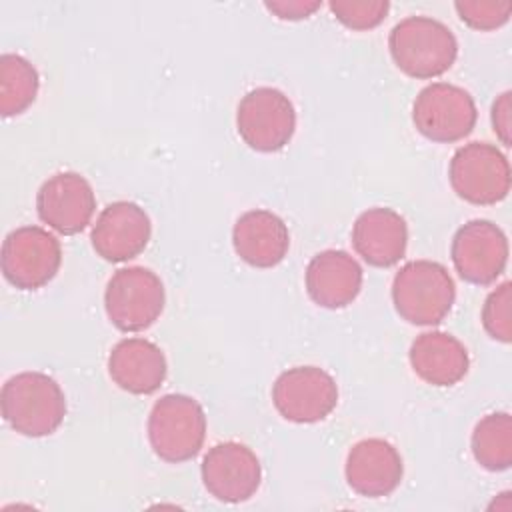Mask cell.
Listing matches in <instances>:
<instances>
[{
    "mask_svg": "<svg viewBox=\"0 0 512 512\" xmlns=\"http://www.w3.org/2000/svg\"><path fill=\"white\" fill-rule=\"evenodd\" d=\"M4 420L22 436H48L66 416V398L54 378L20 372L8 378L0 394Z\"/></svg>",
    "mask_w": 512,
    "mask_h": 512,
    "instance_id": "obj_1",
    "label": "cell"
},
{
    "mask_svg": "<svg viewBox=\"0 0 512 512\" xmlns=\"http://www.w3.org/2000/svg\"><path fill=\"white\" fill-rule=\"evenodd\" d=\"M394 64L412 78H434L448 72L458 56L452 30L430 16L400 20L388 38Z\"/></svg>",
    "mask_w": 512,
    "mask_h": 512,
    "instance_id": "obj_2",
    "label": "cell"
},
{
    "mask_svg": "<svg viewBox=\"0 0 512 512\" xmlns=\"http://www.w3.org/2000/svg\"><path fill=\"white\" fill-rule=\"evenodd\" d=\"M456 298L448 270L432 260L404 264L392 282V302L400 318L418 326L440 324Z\"/></svg>",
    "mask_w": 512,
    "mask_h": 512,
    "instance_id": "obj_3",
    "label": "cell"
},
{
    "mask_svg": "<svg viewBox=\"0 0 512 512\" xmlns=\"http://www.w3.org/2000/svg\"><path fill=\"white\" fill-rule=\"evenodd\" d=\"M206 438L202 406L186 394H166L150 410L148 440L154 454L164 462L192 460Z\"/></svg>",
    "mask_w": 512,
    "mask_h": 512,
    "instance_id": "obj_4",
    "label": "cell"
},
{
    "mask_svg": "<svg viewBox=\"0 0 512 512\" xmlns=\"http://www.w3.org/2000/svg\"><path fill=\"white\" fill-rule=\"evenodd\" d=\"M164 300L162 280L144 266L116 270L104 292L106 314L122 332H140L152 326L164 310Z\"/></svg>",
    "mask_w": 512,
    "mask_h": 512,
    "instance_id": "obj_5",
    "label": "cell"
},
{
    "mask_svg": "<svg viewBox=\"0 0 512 512\" xmlns=\"http://www.w3.org/2000/svg\"><path fill=\"white\" fill-rule=\"evenodd\" d=\"M448 178L454 192L476 206L502 202L512 180L508 158L488 142H470L458 148L450 160Z\"/></svg>",
    "mask_w": 512,
    "mask_h": 512,
    "instance_id": "obj_6",
    "label": "cell"
},
{
    "mask_svg": "<svg viewBox=\"0 0 512 512\" xmlns=\"http://www.w3.org/2000/svg\"><path fill=\"white\" fill-rule=\"evenodd\" d=\"M4 278L20 290H36L48 284L62 262V248L54 234L40 226H20L2 242Z\"/></svg>",
    "mask_w": 512,
    "mask_h": 512,
    "instance_id": "obj_7",
    "label": "cell"
},
{
    "mask_svg": "<svg viewBox=\"0 0 512 512\" xmlns=\"http://www.w3.org/2000/svg\"><path fill=\"white\" fill-rule=\"evenodd\" d=\"M236 128L240 138L258 152L282 150L296 128L290 98L276 88H254L238 104Z\"/></svg>",
    "mask_w": 512,
    "mask_h": 512,
    "instance_id": "obj_8",
    "label": "cell"
},
{
    "mask_svg": "<svg viewBox=\"0 0 512 512\" xmlns=\"http://www.w3.org/2000/svg\"><path fill=\"white\" fill-rule=\"evenodd\" d=\"M476 116L472 96L448 82H434L422 88L412 106L416 130L432 142L462 140L472 132Z\"/></svg>",
    "mask_w": 512,
    "mask_h": 512,
    "instance_id": "obj_9",
    "label": "cell"
},
{
    "mask_svg": "<svg viewBox=\"0 0 512 512\" xmlns=\"http://www.w3.org/2000/svg\"><path fill=\"white\" fill-rule=\"evenodd\" d=\"M272 402L286 420L312 424L324 420L336 408L338 386L318 366H296L276 378Z\"/></svg>",
    "mask_w": 512,
    "mask_h": 512,
    "instance_id": "obj_10",
    "label": "cell"
},
{
    "mask_svg": "<svg viewBox=\"0 0 512 512\" xmlns=\"http://www.w3.org/2000/svg\"><path fill=\"white\" fill-rule=\"evenodd\" d=\"M452 262L462 280L470 284H492L506 268V234L488 220H470L452 238Z\"/></svg>",
    "mask_w": 512,
    "mask_h": 512,
    "instance_id": "obj_11",
    "label": "cell"
},
{
    "mask_svg": "<svg viewBox=\"0 0 512 512\" xmlns=\"http://www.w3.org/2000/svg\"><path fill=\"white\" fill-rule=\"evenodd\" d=\"M202 482L220 502L238 504L252 498L260 486L262 468L256 454L240 442H220L202 460Z\"/></svg>",
    "mask_w": 512,
    "mask_h": 512,
    "instance_id": "obj_12",
    "label": "cell"
},
{
    "mask_svg": "<svg viewBox=\"0 0 512 512\" xmlns=\"http://www.w3.org/2000/svg\"><path fill=\"white\" fill-rule=\"evenodd\" d=\"M36 210L52 230L72 236L82 232L96 210V198L90 182L78 172H58L38 190Z\"/></svg>",
    "mask_w": 512,
    "mask_h": 512,
    "instance_id": "obj_13",
    "label": "cell"
},
{
    "mask_svg": "<svg viewBox=\"0 0 512 512\" xmlns=\"http://www.w3.org/2000/svg\"><path fill=\"white\" fill-rule=\"evenodd\" d=\"M150 234L152 224L144 208L120 200L100 212L90 238L98 256L108 262H124L136 258L148 246Z\"/></svg>",
    "mask_w": 512,
    "mask_h": 512,
    "instance_id": "obj_14",
    "label": "cell"
},
{
    "mask_svg": "<svg viewBox=\"0 0 512 512\" xmlns=\"http://www.w3.org/2000/svg\"><path fill=\"white\" fill-rule=\"evenodd\" d=\"M402 474L404 466L398 450L382 438L360 440L348 452L346 482L360 496H388L398 488Z\"/></svg>",
    "mask_w": 512,
    "mask_h": 512,
    "instance_id": "obj_15",
    "label": "cell"
},
{
    "mask_svg": "<svg viewBox=\"0 0 512 512\" xmlns=\"http://www.w3.org/2000/svg\"><path fill=\"white\" fill-rule=\"evenodd\" d=\"M362 268L344 250H324L306 268L308 296L322 308H344L360 294Z\"/></svg>",
    "mask_w": 512,
    "mask_h": 512,
    "instance_id": "obj_16",
    "label": "cell"
},
{
    "mask_svg": "<svg viewBox=\"0 0 512 512\" xmlns=\"http://www.w3.org/2000/svg\"><path fill=\"white\" fill-rule=\"evenodd\" d=\"M352 244L364 262L388 268L406 252V220L392 208H368L354 222Z\"/></svg>",
    "mask_w": 512,
    "mask_h": 512,
    "instance_id": "obj_17",
    "label": "cell"
},
{
    "mask_svg": "<svg viewBox=\"0 0 512 512\" xmlns=\"http://www.w3.org/2000/svg\"><path fill=\"white\" fill-rule=\"evenodd\" d=\"M236 254L254 268L280 264L290 246V234L280 216L268 210L244 212L232 230Z\"/></svg>",
    "mask_w": 512,
    "mask_h": 512,
    "instance_id": "obj_18",
    "label": "cell"
},
{
    "mask_svg": "<svg viewBox=\"0 0 512 512\" xmlns=\"http://www.w3.org/2000/svg\"><path fill=\"white\" fill-rule=\"evenodd\" d=\"M164 352L146 338H124L108 356V372L114 384L130 394H152L166 378Z\"/></svg>",
    "mask_w": 512,
    "mask_h": 512,
    "instance_id": "obj_19",
    "label": "cell"
},
{
    "mask_svg": "<svg viewBox=\"0 0 512 512\" xmlns=\"http://www.w3.org/2000/svg\"><path fill=\"white\" fill-rule=\"evenodd\" d=\"M412 370L432 386H454L468 372L464 344L446 332H424L410 346Z\"/></svg>",
    "mask_w": 512,
    "mask_h": 512,
    "instance_id": "obj_20",
    "label": "cell"
},
{
    "mask_svg": "<svg viewBox=\"0 0 512 512\" xmlns=\"http://www.w3.org/2000/svg\"><path fill=\"white\" fill-rule=\"evenodd\" d=\"M472 454L476 462L490 470H508L512 464V418L508 412L484 416L472 432Z\"/></svg>",
    "mask_w": 512,
    "mask_h": 512,
    "instance_id": "obj_21",
    "label": "cell"
},
{
    "mask_svg": "<svg viewBox=\"0 0 512 512\" xmlns=\"http://www.w3.org/2000/svg\"><path fill=\"white\" fill-rule=\"evenodd\" d=\"M38 72L20 54L0 58V112L4 118L18 116L32 106L38 94Z\"/></svg>",
    "mask_w": 512,
    "mask_h": 512,
    "instance_id": "obj_22",
    "label": "cell"
},
{
    "mask_svg": "<svg viewBox=\"0 0 512 512\" xmlns=\"http://www.w3.org/2000/svg\"><path fill=\"white\" fill-rule=\"evenodd\" d=\"M330 10L338 22L350 30L376 28L388 14L390 2L386 0H338L330 2Z\"/></svg>",
    "mask_w": 512,
    "mask_h": 512,
    "instance_id": "obj_23",
    "label": "cell"
},
{
    "mask_svg": "<svg viewBox=\"0 0 512 512\" xmlns=\"http://www.w3.org/2000/svg\"><path fill=\"white\" fill-rule=\"evenodd\" d=\"M510 304H512V288L510 282H502L496 290H492L482 308V324L486 332L500 342L512 340V320H510Z\"/></svg>",
    "mask_w": 512,
    "mask_h": 512,
    "instance_id": "obj_24",
    "label": "cell"
},
{
    "mask_svg": "<svg viewBox=\"0 0 512 512\" xmlns=\"http://www.w3.org/2000/svg\"><path fill=\"white\" fill-rule=\"evenodd\" d=\"M462 22L474 30H496L504 26L512 14V4L506 2H456Z\"/></svg>",
    "mask_w": 512,
    "mask_h": 512,
    "instance_id": "obj_25",
    "label": "cell"
},
{
    "mask_svg": "<svg viewBox=\"0 0 512 512\" xmlns=\"http://www.w3.org/2000/svg\"><path fill=\"white\" fill-rule=\"evenodd\" d=\"M320 0H272L264 6L282 20H302L312 16L320 8Z\"/></svg>",
    "mask_w": 512,
    "mask_h": 512,
    "instance_id": "obj_26",
    "label": "cell"
},
{
    "mask_svg": "<svg viewBox=\"0 0 512 512\" xmlns=\"http://www.w3.org/2000/svg\"><path fill=\"white\" fill-rule=\"evenodd\" d=\"M510 92H502L492 104V128L504 146H510Z\"/></svg>",
    "mask_w": 512,
    "mask_h": 512,
    "instance_id": "obj_27",
    "label": "cell"
}]
</instances>
